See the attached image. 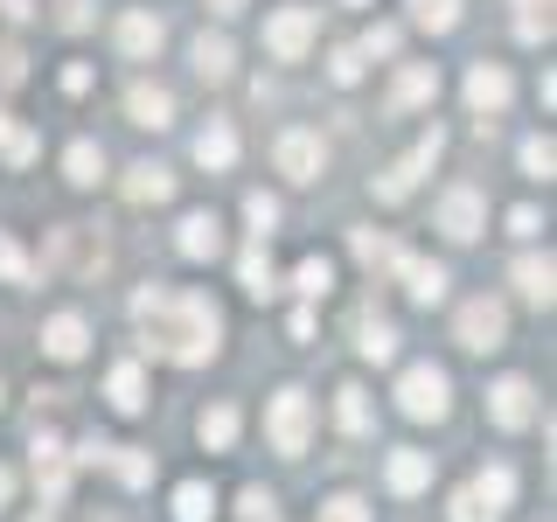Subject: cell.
<instances>
[{"label":"cell","instance_id":"1","mask_svg":"<svg viewBox=\"0 0 557 522\" xmlns=\"http://www.w3.org/2000/svg\"><path fill=\"white\" fill-rule=\"evenodd\" d=\"M133 321H139V348L161 362H209L216 356V335H223V313L202 300V293H168V286H147L133 293Z\"/></svg>","mask_w":557,"mask_h":522},{"label":"cell","instance_id":"2","mask_svg":"<svg viewBox=\"0 0 557 522\" xmlns=\"http://www.w3.org/2000/svg\"><path fill=\"white\" fill-rule=\"evenodd\" d=\"M453 335H460V348L487 356V348H502V335H509V313H502V300H467L460 321H453Z\"/></svg>","mask_w":557,"mask_h":522},{"label":"cell","instance_id":"3","mask_svg":"<svg viewBox=\"0 0 557 522\" xmlns=\"http://www.w3.org/2000/svg\"><path fill=\"white\" fill-rule=\"evenodd\" d=\"M307 425H313L307 390H278V397H272V418H265L272 446H278V452H307Z\"/></svg>","mask_w":557,"mask_h":522},{"label":"cell","instance_id":"4","mask_svg":"<svg viewBox=\"0 0 557 522\" xmlns=\"http://www.w3.org/2000/svg\"><path fill=\"white\" fill-rule=\"evenodd\" d=\"M440 147H446V133L432 126V133H425V139H418V147L405 153V161H397V167H391V174H383V182H376V202H405L411 188H418V174H425L432 161H440Z\"/></svg>","mask_w":557,"mask_h":522},{"label":"cell","instance_id":"5","mask_svg":"<svg viewBox=\"0 0 557 522\" xmlns=\"http://www.w3.org/2000/svg\"><path fill=\"white\" fill-rule=\"evenodd\" d=\"M397 405H405V418H446V376L432 362H418V370L397 376Z\"/></svg>","mask_w":557,"mask_h":522},{"label":"cell","instance_id":"6","mask_svg":"<svg viewBox=\"0 0 557 522\" xmlns=\"http://www.w3.org/2000/svg\"><path fill=\"white\" fill-rule=\"evenodd\" d=\"M307 42H313V8H278L272 22H265V49H272L278 63H300Z\"/></svg>","mask_w":557,"mask_h":522},{"label":"cell","instance_id":"7","mask_svg":"<svg viewBox=\"0 0 557 522\" xmlns=\"http://www.w3.org/2000/svg\"><path fill=\"white\" fill-rule=\"evenodd\" d=\"M272 161H278V174H293V182H313L321 161H327V153H321V133H300V126L278 133L272 139Z\"/></svg>","mask_w":557,"mask_h":522},{"label":"cell","instance_id":"8","mask_svg":"<svg viewBox=\"0 0 557 522\" xmlns=\"http://www.w3.org/2000/svg\"><path fill=\"white\" fill-rule=\"evenodd\" d=\"M487 418H495L502 432H522V425L536 418V390H530L522 376H502L495 390H487Z\"/></svg>","mask_w":557,"mask_h":522},{"label":"cell","instance_id":"9","mask_svg":"<svg viewBox=\"0 0 557 522\" xmlns=\"http://www.w3.org/2000/svg\"><path fill=\"white\" fill-rule=\"evenodd\" d=\"M77 460H84V467H112V474L126 481V487H147V481H153V460H147L139 446H104V439H91V446L77 452Z\"/></svg>","mask_w":557,"mask_h":522},{"label":"cell","instance_id":"10","mask_svg":"<svg viewBox=\"0 0 557 522\" xmlns=\"http://www.w3.org/2000/svg\"><path fill=\"white\" fill-rule=\"evenodd\" d=\"M481 223H487V209H481V188H446L440 196V231L446 237H481Z\"/></svg>","mask_w":557,"mask_h":522},{"label":"cell","instance_id":"11","mask_svg":"<svg viewBox=\"0 0 557 522\" xmlns=\"http://www.w3.org/2000/svg\"><path fill=\"white\" fill-rule=\"evenodd\" d=\"M509 91H516V84H509V70H502V63H474V70H467V104L481 112V126L509 104Z\"/></svg>","mask_w":557,"mask_h":522},{"label":"cell","instance_id":"12","mask_svg":"<svg viewBox=\"0 0 557 522\" xmlns=\"http://www.w3.org/2000/svg\"><path fill=\"white\" fill-rule=\"evenodd\" d=\"M35 481H42V495L49 501H63V481H70V452H63V439L57 432H35Z\"/></svg>","mask_w":557,"mask_h":522},{"label":"cell","instance_id":"13","mask_svg":"<svg viewBox=\"0 0 557 522\" xmlns=\"http://www.w3.org/2000/svg\"><path fill=\"white\" fill-rule=\"evenodd\" d=\"M397 278H405V293L418 307H432V300H446V272L440 265H425V258H411V251H397V265H391Z\"/></svg>","mask_w":557,"mask_h":522},{"label":"cell","instance_id":"14","mask_svg":"<svg viewBox=\"0 0 557 522\" xmlns=\"http://www.w3.org/2000/svg\"><path fill=\"white\" fill-rule=\"evenodd\" d=\"M119 49H126V57H153V49H161V14H147V8H133V14H119Z\"/></svg>","mask_w":557,"mask_h":522},{"label":"cell","instance_id":"15","mask_svg":"<svg viewBox=\"0 0 557 522\" xmlns=\"http://www.w3.org/2000/svg\"><path fill=\"white\" fill-rule=\"evenodd\" d=\"M174 244H182V258H196V265H202V258L223 251V223L209 216V209H196V216H182V237H174Z\"/></svg>","mask_w":557,"mask_h":522},{"label":"cell","instance_id":"16","mask_svg":"<svg viewBox=\"0 0 557 522\" xmlns=\"http://www.w3.org/2000/svg\"><path fill=\"white\" fill-rule=\"evenodd\" d=\"M196 161H202V167H216V174L237 161V126H231V119H209V126L196 133Z\"/></svg>","mask_w":557,"mask_h":522},{"label":"cell","instance_id":"17","mask_svg":"<svg viewBox=\"0 0 557 522\" xmlns=\"http://www.w3.org/2000/svg\"><path fill=\"white\" fill-rule=\"evenodd\" d=\"M188 57H196V77H209V84H223V77L237 70L231 35H196V49H188Z\"/></svg>","mask_w":557,"mask_h":522},{"label":"cell","instance_id":"18","mask_svg":"<svg viewBox=\"0 0 557 522\" xmlns=\"http://www.w3.org/2000/svg\"><path fill=\"white\" fill-rule=\"evenodd\" d=\"M425 98H440V70H432V63H411L405 77L391 84V112H411V104H425Z\"/></svg>","mask_w":557,"mask_h":522},{"label":"cell","instance_id":"19","mask_svg":"<svg viewBox=\"0 0 557 522\" xmlns=\"http://www.w3.org/2000/svg\"><path fill=\"white\" fill-rule=\"evenodd\" d=\"M126 112H133V126H153V133H161L168 119H174V98L161 91V84H133V91H126Z\"/></svg>","mask_w":557,"mask_h":522},{"label":"cell","instance_id":"20","mask_svg":"<svg viewBox=\"0 0 557 522\" xmlns=\"http://www.w3.org/2000/svg\"><path fill=\"white\" fill-rule=\"evenodd\" d=\"M84 341H91V327H84L77 313H57V321L42 327V348H49L57 362H77V356H84Z\"/></svg>","mask_w":557,"mask_h":522},{"label":"cell","instance_id":"21","mask_svg":"<svg viewBox=\"0 0 557 522\" xmlns=\"http://www.w3.org/2000/svg\"><path fill=\"white\" fill-rule=\"evenodd\" d=\"M104 397H112V411H139V405H147V376H139V362H119V370L104 376Z\"/></svg>","mask_w":557,"mask_h":522},{"label":"cell","instance_id":"22","mask_svg":"<svg viewBox=\"0 0 557 522\" xmlns=\"http://www.w3.org/2000/svg\"><path fill=\"white\" fill-rule=\"evenodd\" d=\"M383 474H391V487H397V495H418V487L432 481V460H425V452H411V446H397Z\"/></svg>","mask_w":557,"mask_h":522},{"label":"cell","instance_id":"23","mask_svg":"<svg viewBox=\"0 0 557 522\" xmlns=\"http://www.w3.org/2000/svg\"><path fill=\"white\" fill-rule=\"evenodd\" d=\"M126 196H133V202H168V196H174V174L153 167V161H139V167L126 174Z\"/></svg>","mask_w":557,"mask_h":522},{"label":"cell","instance_id":"24","mask_svg":"<svg viewBox=\"0 0 557 522\" xmlns=\"http://www.w3.org/2000/svg\"><path fill=\"white\" fill-rule=\"evenodd\" d=\"M550 258H516V286H522V300H536V307H550Z\"/></svg>","mask_w":557,"mask_h":522},{"label":"cell","instance_id":"25","mask_svg":"<svg viewBox=\"0 0 557 522\" xmlns=\"http://www.w3.org/2000/svg\"><path fill=\"white\" fill-rule=\"evenodd\" d=\"M216 515V495H209L202 481H182L174 487V522H209Z\"/></svg>","mask_w":557,"mask_h":522},{"label":"cell","instance_id":"26","mask_svg":"<svg viewBox=\"0 0 557 522\" xmlns=\"http://www.w3.org/2000/svg\"><path fill=\"white\" fill-rule=\"evenodd\" d=\"M196 432H202V446H216V452H223V446L237 439V405H209V411L196 418Z\"/></svg>","mask_w":557,"mask_h":522},{"label":"cell","instance_id":"27","mask_svg":"<svg viewBox=\"0 0 557 522\" xmlns=\"http://www.w3.org/2000/svg\"><path fill=\"white\" fill-rule=\"evenodd\" d=\"M509 495H516V474H509V467H487V474L474 481V501H481L487 515H495V509H509Z\"/></svg>","mask_w":557,"mask_h":522},{"label":"cell","instance_id":"28","mask_svg":"<svg viewBox=\"0 0 557 522\" xmlns=\"http://www.w3.org/2000/svg\"><path fill=\"white\" fill-rule=\"evenodd\" d=\"M335 418H342V432H370V390L342 383V390H335Z\"/></svg>","mask_w":557,"mask_h":522},{"label":"cell","instance_id":"29","mask_svg":"<svg viewBox=\"0 0 557 522\" xmlns=\"http://www.w3.org/2000/svg\"><path fill=\"white\" fill-rule=\"evenodd\" d=\"M411 22L446 35V28H460V0H411Z\"/></svg>","mask_w":557,"mask_h":522},{"label":"cell","instance_id":"30","mask_svg":"<svg viewBox=\"0 0 557 522\" xmlns=\"http://www.w3.org/2000/svg\"><path fill=\"white\" fill-rule=\"evenodd\" d=\"M516 35L522 42H544L550 35V0H516Z\"/></svg>","mask_w":557,"mask_h":522},{"label":"cell","instance_id":"31","mask_svg":"<svg viewBox=\"0 0 557 522\" xmlns=\"http://www.w3.org/2000/svg\"><path fill=\"white\" fill-rule=\"evenodd\" d=\"M63 167H70V182H84V188H91V182H98V174H104V153L91 147V139H77V147H70V153H63Z\"/></svg>","mask_w":557,"mask_h":522},{"label":"cell","instance_id":"32","mask_svg":"<svg viewBox=\"0 0 557 522\" xmlns=\"http://www.w3.org/2000/svg\"><path fill=\"white\" fill-rule=\"evenodd\" d=\"M0 278H8V286H28V278H35L28 251H22V244H14L8 231H0Z\"/></svg>","mask_w":557,"mask_h":522},{"label":"cell","instance_id":"33","mask_svg":"<svg viewBox=\"0 0 557 522\" xmlns=\"http://www.w3.org/2000/svg\"><path fill=\"white\" fill-rule=\"evenodd\" d=\"M550 167H557L550 139H522V174H530V182H550Z\"/></svg>","mask_w":557,"mask_h":522},{"label":"cell","instance_id":"34","mask_svg":"<svg viewBox=\"0 0 557 522\" xmlns=\"http://www.w3.org/2000/svg\"><path fill=\"white\" fill-rule=\"evenodd\" d=\"M0 153H8V161H14V167H28V161H35V139H28L22 126H14V119H8V112H0Z\"/></svg>","mask_w":557,"mask_h":522},{"label":"cell","instance_id":"35","mask_svg":"<svg viewBox=\"0 0 557 522\" xmlns=\"http://www.w3.org/2000/svg\"><path fill=\"white\" fill-rule=\"evenodd\" d=\"M237 278H244V293H258V300H265V293H272V265H265V251H244V258H237Z\"/></svg>","mask_w":557,"mask_h":522},{"label":"cell","instance_id":"36","mask_svg":"<svg viewBox=\"0 0 557 522\" xmlns=\"http://www.w3.org/2000/svg\"><path fill=\"white\" fill-rule=\"evenodd\" d=\"M293 286H300V293H307V300H321V293H327V286H335V272H327V258H307V265H300V272H293Z\"/></svg>","mask_w":557,"mask_h":522},{"label":"cell","instance_id":"37","mask_svg":"<svg viewBox=\"0 0 557 522\" xmlns=\"http://www.w3.org/2000/svg\"><path fill=\"white\" fill-rule=\"evenodd\" d=\"M362 356H370V362H391L397 356V335H391V327H383V321H370V327H362Z\"/></svg>","mask_w":557,"mask_h":522},{"label":"cell","instance_id":"38","mask_svg":"<svg viewBox=\"0 0 557 522\" xmlns=\"http://www.w3.org/2000/svg\"><path fill=\"white\" fill-rule=\"evenodd\" d=\"M244 216H251L258 244H265V237H272V223H278V202H272V196H251V202H244Z\"/></svg>","mask_w":557,"mask_h":522},{"label":"cell","instance_id":"39","mask_svg":"<svg viewBox=\"0 0 557 522\" xmlns=\"http://www.w3.org/2000/svg\"><path fill=\"white\" fill-rule=\"evenodd\" d=\"M313 522H370V509H362L356 495H335V501H327V509L313 515Z\"/></svg>","mask_w":557,"mask_h":522},{"label":"cell","instance_id":"40","mask_svg":"<svg viewBox=\"0 0 557 522\" xmlns=\"http://www.w3.org/2000/svg\"><path fill=\"white\" fill-rule=\"evenodd\" d=\"M327 70H335V84H356V77H362V49H335V57H327Z\"/></svg>","mask_w":557,"mask_h":522},{"label":"cell","instance_id":"41","mask_svg":"<svg viewBox=\"0 0 557 522\" xmlns=\"http://www.w3.org/2000/svg\"><path fill=\"white\" fill-rule=\"evenodd\" d=\"M453 522H495V515L474 501V487H460V495H453Z\"/></svg>","mask_w":557,"mask_h":522},{"label":"cell","instance_id":"42","mask_svg":"<svg viewBox=\"0 0 557 522\" xmlns=\"http://www.w3.org/2000/svg\"><path fill=\"white\" fill-rule=\"evenodd\" d=\"M57 22L63 28H91V0H57Z\"/></svg>","mask_w":557,"mask_h":522},{"label":"cell","instance_id":"43","mask_svg":"<svg viewBox=\"0 0 557 522\" xmlns=\"http://www.w3.org/2000/svg\"><path fill=\"white\" fill-rule=\"evenodd\" d=\"M391 49H397V28H370V35H362V57H391Z\"/></svg>","mask_w":557,"mask_h":522},{"label":"cell","instance_id":"44","mask_svg":"<svg viewBox=\"0 0 557 522\" xmlns=\"http://www.w3.org/2000/svg\"><path fill=\"white\" fill-rule=\"evenodd\" d=\"M0 84H22V49L0 42Z\"/></svg>","mask_w":557,"mask_h":522},{"label":"cell","instance_id":"45","mask_svg":"<svg viewBox=\"0 0 557 522\" xmlns=\"http://www.w3.org/2000/svg\"><path fill=\"white\" fill-rule=\"evenodd\" d=\"M63 91H70V98H77V91H91V70H84V63H70V70H63Z\"/></svg>","mask_w":557,"mask_h":522},{"label":"cell","instance_id":"46","mask_svg":"<svg viewBox=\"0 0 557 522\" xmlns=\"http://www.w3.org/2000/svg\"><path fill=\"white\" fill-rule=\"evenodd\" d=\"M509 231L516 237H536V209H509Z\"/></svg>","mask_w":557,"mask_h":522},{"label":"cell","instance_id":"47","mask_svg":"<svg viewBox=\"0 0 557 522\" xmlns=\"http://www.w3.org/2000/svg\"><path fill=\"white\" fill-rule=\"evenodd\" d=\"M0 14H8V22H28L35 8H28V0H0Z\"/></svg>","mask_w":557,"mask_h":522},{"label":"cell","instance_id":"48","mask_svg":"<svg viewBox=\"0 0 557 522\" xmlns=\"http://www.w3.org/2000/svg\"><path fill=\"white\" fill-rule=\"evenodd\" d=\"M209 8H216V14H237V8H244V0H209Z\"/></svg>","mask_w":557,"mask_h":522},{"label":"cell","instance_id":"49","mask_svg":"<svg viewBox=\"0 0 557 522\" xmlns=\"http://www.w3.org/2000/svg\"><path fill=\"white\" fill-rule=\"evenodd\" d=\"M14 495V474H8V467H0V501H8Z\"/></svg>","mask_w":557,"mask_h":522},{"label":"cell","instance_id":"50","mask_svg":"<svg viewBox=\"0 0 557 522\" xmlns=\"http://www.w3.org/2000/svg\"><path fill=\"white\" fill-rule=\"evenodd\" d=\"M348 8H362V0H348Z\"/></svg>","mask_w":557,"mask_h":522}]
</instances>
